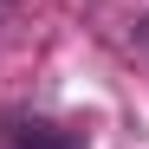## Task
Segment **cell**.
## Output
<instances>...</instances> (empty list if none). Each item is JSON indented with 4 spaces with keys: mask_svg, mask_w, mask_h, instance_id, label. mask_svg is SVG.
<instances>
[{
    "mask_svg": "<svg viewBox=\"0 0 149 149\" xmlns=\"http://www.w3.org/2000/svg\"><path fill=\"white\" fill-rule=\"evenodd\" d=\"M7 149H84V136L58 130V123H39V117H19L7 130Z\"/></svg>",
    "mask_w": 149,
    "mask_h": 149,
    "instance_id": "obj_1",
    "label": "cell"
}]
</instances>
